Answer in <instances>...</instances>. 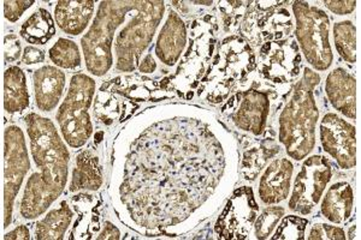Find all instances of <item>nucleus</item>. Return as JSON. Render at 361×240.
Masks as SVG:
<instances>
[{"label":"nucleus","instance_id":"nucleus-1","mask_svg":"<svg viewBox=\"0 0 361 240\" xmlns=\"http://www.w3.org/2000/svg\"><path fill=\"white\" fill-rule=\"evenodd\" d=\"M25 125L39 172L33 173L27 182L22 197L21 215L27 220H33L42 215L64 191L70 155L66 143L49 118L30 113L25 117Z\"/></svg>","mask_w":361,"mask_h":240},{"label":"nucleus","instance_id":"nucleus-2","mask_svg":"<svg viewBox=\"0 0 361 240\" xmlns=\"http://www.w3.org/2000/svg\"><path fill=\"white\" fill-rule=\"evenodd\" d=\"M319 82V75L306 68L304 77L296 84L292 98L279 117V141L293 159H304L316 146L319 113L313 90Z\"/></svg>","mask_w":361,"mask_h":240},{"label":"nucleus","instance_id":"nucleus-3","mask_svg":"<svg viewBox=\"0 0 361 240\" xmlns=\"http://www.w3.org/2000/svg\"><path fill=\"white\" fill-rule=\"evenodd\" d=\"M144 1H102L94 22L82 37L87 69L95 76H104L112 68V40L116 29L132 17Z\"/></svg>","mask_w":361,"mask_h":240},{"label":"nucleus","instance_id":"nucleus-4","mask_svg":"<svg viewBox=\"0 0 361 240\" xmlns=\"http://www.w3.org/2000/svg\"><path fill=\"white\" fill-rule=\"evenodd\" d=\"M94 91L93 78L83 74L71 77L68 95L56 115L63 137L71 148L82 147L93 134L88 110Z\"/></svg>","mask_w":361,"mask_h":240},{"label":"nucleus","instance_id":"nucleus-5","mask_svg":"<svg viewBox=\"0 0 361 240\" xmlns=\"http://www.w3.org/2000/svg\"><path fill=\"white\" fill-rule=\"evenodd\" d=\"M164 8V1H145L139 13L130 17L128 25L116 37L117 70L132 72L139 66L140 58L151 44Z\"/></svg>","mask_w":361,"mask_h":240},{"label":"nucleus","instance_id":"nucleus-6","mask_svg":"<svg viewBox=\"0 0 361 240\" xmlns=\"http://www.w3.org/2000/svg\"><path fill=\"white\" fill-rule=\"evenodd\" d=\"M293 10L296 18V39L306 61L319 71L328 70L334 61L329 42L328 15L305 1H295Z\"/></svg>","mask_w":361,"mask_h":240},{"label":"nucleus","instance_id":"nucleus-7","mask_svg":"<svg viewBox=\"0 0 361 240\" xmlns=\"http://www.w3.org/2000/svg\"><path fill=\"white\" fill-rule=\"evenodd\" d=\"M4 226L13 221V210L17 194L30 170L25 134L21 127L11 125L4 134Z\"/></svg>","mask_w":361,"mask_h":240},{"label":"nucleus","instance_id":"nucleus-8","mask_svg":"<svg viewBox=\"0 0 361 240\" xmlns=\"http://www.w3.org/2000/svg\"><path fill=\"white\" fill-rule=\"evenodd\" d=\"M333 168L325 156L314 155L305 161L296 177L289 208L293 212L308 215L319 203L325 187L331 179Z\"/></svg>","mask_w":361,"mask_h":240},{"label":"nucleus","instance_id":"nucleus-9","mask_svg":"<svg viewBox=\"0 0 361 240\" xmlns=\"http://www.w3.org/2000/svg\"><path fill=\"white\" fill-rule=\"evenodd\" d=\"M259 206L250 187H243L228 201L216 224V232L223 239H246L258 215Z\"/></svg>","mask_w":361,"mask_h":240},{"label":"nucleus","instance_id":"nucleus-10","mask_svg":"<svg viewBox=\"0 0 361 240\" xmlns=\"http://www.w3.org/2000/svg\"><path fill=\"white\" fill-rule=\"evenodd\" d=\"M320 139L324 151L336 160L341 168L350 170L355 166V127L352 124L337 114L328 113L320 122Z\"/></svg>","mask_w":361,"mask_h":240},{"label":"nucleus","instance_id":"nucleus-11","mask_svg":"<svg viewBox=\"0 0 361 240\" xmlns=\"http://www.w3.org/2000/svg\"><path fill=\"white\" fill-rule=\"evenodd\" d=\"M228 108L233 113V122L238 129L255 136L263 134L270 108L267 94L258 90L238 93L224 110Z\"/></svg>","mask_w":361,"mask_h":240},{"label":"nucleus","instance_id":"nucleus-12","mask_svg":"<svg viewBox=\"0 0 361 240\" xmlns=\"http://www.w3.org/2000/svg\"><path fill=\"white\" fill-rule=\"evenodd\" d=\"M325 91L329 101L335 108L349 119H355L357 115V82L353 75L349 74L342 68L330 72Z\"/></svg>","mask_w":361,"mask_h":240},{"label":"nucleus","instance_id":"nucleus-13","mask_svg":"<svg viewBox=\"0 0 361 240\" xmlns=\"http://www.w3.org/2000/svg\"><path fill=\"white\" fill-rule=\"evenodd\" d=\"M293 168V163L284 158L270 163L259 184V196L264 203H279L287 198Z\"/></svg>","mask_w":361,"mask_h":240},{"label":"nucleus","instance_id":"nucleus-14","mask_svg":"<svg viewBox=\"0 0 361 240\" xmlns=\"http://www.w3.org/2000/svg\"><path fill=\"white\" fill-rule=\"evenodd\" d=\"M66 74L54 66H42L34 72L35 101L39 110L51 112L58 106L66 88Z\"/></svg>","mask_w":361,"mask_h":240},{"label":"nucleus","instance_id":"nucleus-15","mask_svg":"<svg viewBox=\"0 0 361 240\" xmlns=\"http://www.w3.org/2000/svg\"><path fill=\"white\" fill-rule=\"evenodd\" d=\"M185 25L175 11L169 13L168 20L157 41L156 54L169 66L176 64L185 47Z\"/></svg>","mask_w":361,"mask_h":240},{"label":"nucleus","instance_id":"nucleus-16","mask_svg":"<svg viewBox=\"0 0 361 240\" xmlns=\"http://www.w3.org/2000/svg\"><path fill=\"white\" fill-rule=\"evenodd\" d=\"M94 11V1L74 0L58 1L54 8L56 20L59 28L69 35H80L85 32Z\"/></svg>","mask_w":361,"mask_h":240},{"label":"nucleus","instance_id":"nucleus-17","mask_svg":"<svg viewBox=\"0 0 361 240\" xmlns=\"http://www.w3.org/2000/svg\"><path fill=\"white\" fill-rule=\"evenodd\" d=\"M353 189L345 182L333 184L322 203V213L325 219L334 224H343L353 212Z\"/></svg>","mask_w":361,"mask_h":240},{"label":"nucleus","instance_id":"nucleus-18","mask_svg":"<svg viewBox=\"0 0 361 240\" xmlns=\"http://www.w3.org/2000/svg\"><path fill=\"white\" fill-rule=\"evenodd\" d=\"M102 185H103V170L100 167L98 156L94 155L92 148H90L76 158V167L73 171L70 191H78V190L97 191Z\"/></svg>","mask_w":361,"mask_h":240},{"label":"nucleus","instance_id":"nucleus-19","mask_svg":"<svg viewBox=\"0 0 361 240\" xmlns=\"http://www.w3.org/2000/svg\"><path fill=\"white\" fill-rule=\"evenodd\" d=\"M29 107L28 87L25 72L10 66L4 74V110L8 114L22 113Z\"/></svg>","mask_w":361,"mask_h":240},{"label":"nucleus","instance_id":"nucleus-20","mask_svg":"<svg viewBox=\"0 0 361 240\" xmlns=\"http://www.w3.org/2000/svg\"><path fill=\"white\" fill-rule=\"evenodd\" d=\"M73 217L74 213L71 212L66 201H62L59 208L51 210L42 220L37 221L35 225V239H64Z\"/></svg>","mask_w":361,"mask_h":240},{"label":"nucleus","instance_id":"nucleus-21","mask_svg":"<svg viewBox=\"0 0 361 240\" xmlns=\"http://www.w3.org/2000/svg\"><path fill=\"white\" fill-rule=\"evenodd\" d=\"M21 37L29 44L45 45L56 34L54 18L45 8H39L22 25Z\"/></svg>","mask_w":361,"mask_h":240},{"label":"nucleus","instance_id":"nucleus-22","mask_svg":"<svg viewBox=\"0 0 361 240\" xmlns=\"http://www.w3.org/2000/svg\"><path fill=\"white\" fill-rule=\"evenodd\" d=\"M334 40L341 57L349 64H354L357 61V37L353 23L350 20H345L335 25Z\"/></svg>","mask_w":361,"mask_h":240},{"label":"nucleus","instance_id":"nucleus-23","mask_svg":"<svg viewBox=\"0 0 361 240\" xmlns=\"http://www.w3.org/2000/svg\"><path fill=\"white\" fill-rule=\"evenodd\" d=\"M49 54V59L63 69L76 70L81 66V54L74 41L61 37Z\"/></svg>","mask_w":361,"mask_h":240},{"label":"nucleus","instance_id":"nucleus-24","mask_svg":"<svg viewBox=\"0 0 361 240\" xmlns=\"http://www.w3.org/2000/svg\"><path fill=\"white\" fill-rule=\"evenodd\" d=\"M307 224L304 217L287 216L277 228L274 239H304Z\"/></svg>","mask_w":361,"mask_h":240},{"label":"nucleus","instance_id":"nucleus-25","mask_svg":"<svg viewBox=\"0 0 361 240\" xmlns=\"http://www.w3.org/2000/svg\"><path fill=\"white\" fill-rule=\"evenodd\" d=\"M284 208L270 207L264 210L255 221V234L258 239H267L274 231L276 225L279 224L281 217L284 215Z\"/></svg>","mask_w":361,"mask_h":240},{"label":"nucleus","instance_id":"nucleus-26","mask_svg":"<svg viewBox=\"0 0 361 240\" xmlns=\"http://www.w3.org/2000/svg\"><path fill=\"white\" fill-rule=\"evenodd\" d=\"M267 159L262 151V148H250L245 151L243 159V173L245 179L255 180L260 170L267 163Z\"/></svg>","mask_w":361,"mask_h":240},{"label":"nucleus","instance_id":"nucleus-27","mask_svg":"<svg viewBox=\"0 0 361 240\" xmlns=\"http://www.w3.org/2000/svg\"><path fill=\"white\" fill-rule=\"evenodd\" d=\"M308 239H345V231L330 225L318 224L313 226Z\"/></svg>","mask_w":361,"mask_h":240},{"label":"nucleus","instance_id":"nucleus-28","mask_svg":"<svg viewBox=\"0 0 361 240\" xmlns=\"http://www.w3.org/2000/svg\"><path fill=\"white\" fill-rule=\"evenodd\" d=\"M35 4L34 0H23V1H4V15L6 20L10 22H17L21 18L22 15L25 13V10H28L32 5Z\"/></svg>","mask_w":361,"mask_h":240},{"label":"nucleus","instance_id":"nucleus-29","mask_svg":"<svg viewBox=\"0 0 361 240\" xmlns=\"http://www.w3.org/2000/svg\"><path fill=\"white\" fill-rule=\"evenodd\" d=\"M22 54L21 42L15 34L4 37V58L6 63H13L20 59Z\"/></svg>","mask_w":361,"mask_h":240},{"label":"nucleus","instance_id":"nucleus-30","mask_svg":"<svg viewBox=\"0 0 361 240\" xmlns=\"http://www.w3.org/2000/svg\"><path fill=\"white\" fill-rule=\"evenodd\" d=\"M324 4L334 13L343 16V15H349V13H353L357 3L353 0H350V1L343 0V1H324Z\"/></svg>","mask_w":361,"mask_h":240},{"label":"nucleus","instance_id":"nucleus-31","mask_svg":"<svg viewBox=\"0 0 361 240\" xmlns=\"http://www.w3.org/2000/svg\"><path fill=\"white\" fill-rule=\"evenodd\" d=\"M45 61V53L42 52V49H37V47H25V52H23V57H22V63L25 65H33V64H40Z\"/></svg>","mask_w":361,"mask_h":240},{"label":"nucleus","instance_id":"nucleus-32","mask_svg":"<svg viewBox=\"0 0 361 240\" xmlns=\"http://www.w3.org/2000/svg\"><path fill=\"white\" fill-rule=\"evenodd\" d=\"M5 239H30V233L27 226H18L5 236Z\"/></svg>","mask_w":361,"mask_h":240},{"label":"nucleus","instance_id":"nucleus-33","mask_svg":"<svg viewBox=\"0 0 361 240\" xmlns=\"http://www.w3.org/2000/svg\"><path fill=\"white\" fill-rule=\"evenodd\" d=\"M139 69L142 74H152L156 71L157 63L154 58L152 57V54H147L145 57L144 61H141V64H140Z\"/></svg>","mask_w":361,"mask_h":240},{"label":"nucleus","instance_id":"nucleus-34","mask_svg":"<svg viewBox=\"0 0 361 240\" xmlns=\"http://www.w3.org/2000/svg\"><path fill=\"white\" fill-rule=\"evenodd\" d=\"M119 236H121V233H119L118 228L115 227L110 222H105L103 233H102V236H98V239H119L121 238Z\"/></svg>","mask_w":361,"mask_h":240},{"label":"nucleus","instance_id":"nucleus-35","mask_svg":"<svg viewBox=\"0 0 361 240\" xmlns=\"http://www.w3.org/2000/svg\"><path fill=\"white\" fill-rule=\"evenodd\" d=\"M353 232H355V226H352V227H350V232H349L348 236L349 239H353Z\"/></svg>","mask_w":361,"mask_h":240}]
</instances>
